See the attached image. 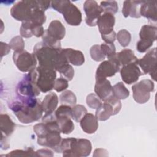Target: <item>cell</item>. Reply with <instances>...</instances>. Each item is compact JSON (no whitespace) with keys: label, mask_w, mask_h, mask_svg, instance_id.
I'll return each mask as SVG.
<instances>
[{"label":"cell","mask_w":157,"mask_h":157,"mask_svg":"<svg viewBox=\"0 0 157 157\" xmlns=\"http://www.w3.org/2000/svg\"><path fill=\"white\" fill-rule=\"evenodd\" d=\"M56 70L54 69L39 66L28 74L40 91L47 93L53 89L56 77Z\"/></svg>","instance_id":"obj_4"},{"label":"cell","mask_w":157,"mask_h":157,"mask_svg":"<svg viewBox=\"0 0 157 157\" xmlns=\"http://www.w3.org/2000/svg\"><path fill=\"white\" fill-rule=\"evenodd\" d=\"M58 103V98L55 93L47 94L41 102L42 108L45 114H50L55 112Z\"/></svg>","instance_id":"obj_24"},{"label":"cell","mask_w":157,"mask_h":157,"mask_svg":"<svg viewBox=\"0 0 157 157\" xmlns=\"http://www.w3.org/2000/svg\"><path fill=\"white\" fill-rule=\"evenodd\" d=\"M42 42L45 44L46 45L52 47L53 48H56V49H61V42L56 40L52 37H50L45 31L42 36Z\"/></svg>","instance_id":"obj_40"},{"label":"cell","mask_w":157,"mask_h":157,"mask_svg":"<svg viewBox=\"0 0 157 157\" xmlns=\"http://www.w3.org/2000/svg\"><path fill=\"white\" fill-rule=\"evenodd\" d=\"M18 120L22 123L28 124L39 120L43 113L40 100L35 97L19 96L9 104Z\"/></svg>","instance_id":"obj_2"},{"label":"cell","mask_w":157,"mask_h":157,"mask_svg":"<svg viewBox=\"0 0 157 157\" xmlns=\"http://www.w3.org/2000/svg\"><path fill=\"white\" fill-rule=\"evenodd\" d=\"M154 83L149 79H144L132 86L133 98L139 104L146 103L150 99V92L154 90Z\"/></svg>","instance_id":"obj_10"},{"label":"cell","mask_w":157,"mask_h":157,"mask_svg":"<svg viewBox=\"0 0 157 157\" xmlns=\"http://www.w3.org/2000/svg\"><path fill=\"white\" fill-rule=\"evenodd\" d=\"M1 58L7 54L9 53V52L10 51V47L9 45L4 43L2 42H1Z\"/></svg>","instance_id":"obj_44"},{"label":"cell","mask_w":157,"mask_h":157,"mask_svg":"<svg viewBox=\"0 0 157 157\" xmlns=\"http://www.w3.org/2000/svg\"><path fill=\"white\" fill-rule=\"evenodd\" d=\"M17 91L19 95L28 97H36L40 94V91L30 78L29 74L24 76L18 83Z\"/></svg>","instance_id":"obj_14"},{"label":"cell","mask_w":157,"mask_h":157,"mask_svg":"<svg viewBox=\"0 0 157 157\" xmlns=\"http://www.w3.org/2000/svg\"><path fill=\"white\" fill-rule=\"evenodd\" d=\"M117 39L121 46L125 47L128 46L131 40V35L126 29H121L117 34Z\"/></svg>","instance_id":"obj_33"},{"label":"cell","mask_w":157,"mask_h":157,"mask_svg":"<svg viewBox=\"0 0 157 157\" xmlns=\"http://www.w3.org/2000/svg\"><path fill=\"white\" fill-rule=\"evenodd\" d=\"M116 36H117V34L115 33V32L114 31L109 34L105 35V36H101L102 40L105 43H110V44L113 43V42L115 40Z\"/></svg>","instance_id":"obj_42"},{"label":"cell","mask_w":157,"mask_h":157,"mask_svg":"<svg viewBox=\"0 0 157 157\" xmlns=\"http://www.w3.org/2000/svg\"><path fill=\"white\" fill-rule=\"evenodd\" d=\"M92 145L91 142L86 139L73 137L69 148L63 152V156H88L91 153Z\"/></svg>","instance_id":"obj_9"},{"label":"cell","mask_w":157,"mask_h":157,"mask_svg":"<svg viewBox=\"0 0 157 157\" xmlns=\"http://www.w3.org/2000/svg\"><path fill=\"white\" fill-rule=\"evenodd\" d=\"M42 6V1H21L13 6L10 14L18 21H28L31 20L36 9L40 7L44 10Z\"/></svg>","instance_id":"obj_6"},{"label":"cell","mask_w":157,"mask_h":157,"mask_svg":"<svg viewBox=\"0 0 157 157\" xmlns=\"http://www.w3.org/2000/svg\"><path fill=\"white\" fill-rule=\"evenodd\" d=\"M121 66L119 64L116 53L108 58V60L102 62L96 72L95 78H107L114 75L120 70Z\"/></svg>","instance_id":"obj_11"},{"label":"cell","mask_w":157,"mask_h":157,"mask_svg":"<svg viewBox=\"0 0 157 157\" xmlns=\"http://www.w3.org/2000/svg\"><path fill=\"white\" fill-rule=\"evenodd\" d=\"M33 53L40 66L57 71L62 66L69 63L64 55L62 48L56 49L50 47L42 41L35 45Z\"/></svg>","instance_id":"obj_3"},{"label":"cell","mask_w":157,"mask_h":157,"mask_svg":"<svg viewBox=\"0 0 157 157\" xmlns=\"http://www.w3.org/2000/svg\"><path fill=\"white\" fill-rule=\"evenodd\" d=\"M117 59L120 66H124L130 63H137L138 59L134 55L132 50L130 49H124L118 53H116Z\"/></svg>","instance_id":"obj_27"},{"label":"cell","mask_w":157,"mask_h":157,"mask_svg":"<svg viewBox=\"0 0 157 157\" xmlns=\"http://www.w3.org/2000/svg\"><path fill=\"white\" fill-rule=\"evenodd\" d=\"M13 60L17 68L23 72H29L36 68L37 58L35 55L25 50L14 52Z\"/></svg>","instance_id":"obj_8"},{"label":"cell","mask_w":157,"mask_h":157,"mask_svg":"<svg viewBox=\"0 0 157 157\" xmlns=\"http://www.w3.org/2000/svg\"><path fill=\"white\" fill-rule=\"evenodd\" d=\"M55 118L61 132L69 134L74 129V124L71 119V117L69 115H55Z\"/></svg>","instance_id":"obj_26"},{"label":"cell","mask_w":157,"mask_h":157,"mask_svg":"<svg viewBox=\"0 0 157 157\" xmlns=\"http://www.w3.org/2000/svg\"><path fill=\"white\" fill-rule=\"evenodd\" d=\"M45 32L52 39L61 41L65 36L66 29L63 25L59 20H53L50 22Z\"/></svg>","instance_id":"obj_20"},{"label":"cell","mask_w":157,"mask_h":157,"mask_svg":"<svg viewBox=\"0 0 157 157\" xmlns=\"http://www.w3.org/2000/svg\"><path fill=\"white\" fill-rule=\"evenodd\" d=\"M116 115L112 106L107 101H104V103L96 109L95 117L98 120L105 121L109 119L111 116Z\"/></svg>","instance_id":"obj_25"},{"label":"cell","mask_w":157,"mask_h":157,"mask_svg":"<svg viewBox=\"0 0 157 157\" xmlns=\"http://www.w3.org/2000/svg\"><path fill=\"white\" fill-rule=\"evenodd\" d=\"M59 100L62 105H66L71 107L75 105L77 102V98L75 94L70 90L63 91L59 96Z\"/></svg>","instance_id":"obj_30"},{"label":"cell","mask_w":157,"mask_h":157,"mask_svg":"<svg viewBox=\"0 0 157 157\" xmlns=\"http://www.w3.org/2000/svg\"><path fill=\"white\" fill-rule=\"evenodd\" d=\"M120 71L123 81L128 85L137 82L139 77L143 74L137 63H135L123 66L120 68Z\"/></svg>","instance_id":"obj_15"},{"label":"cell","mask_w":157,"mask_h":157,"mask_svg":"<svg viewBox=\"0 0 157 157\" xmlns=\"http://www.w3.org/2000/svg\"><path fill=\"white\" fill-rule=\"evenodd\" d=\"M0 128L2 133H4L6 136H9L15 130V124L7 114H1Z\"/></svg>","instance_id":"obj_28"},{"label":"cell","mask_w":157,"mask_h":157,"mask_svg":"<svg viewBox=\"0 0 157 157\" xmlns=\"http://www.w3.org/2000/svg\"><path fill=\"white\" fill-rule=\"evenodd\" d=\"M83 9L86 14V23L90 26H96L98 19L103 12L101 6L96 1L88 0L85 1Z\"/></svg>","instance_id":"obj_13"},{"label":"cell","mask_w":157,"mask_h":157,"mask_svg":"<svg viewBox=\"0 0 157 157\" xmlns=\"http://www.w3.org/2000/svg\"><path fill=\"white\" fill-rule=\"evenodd\" d=\"M57 71L60 73L61 76H63V78H66L68 81L71 80L74 75V70L69 63L62 66Z\"/></svg>","instance_id":"obj_34"},{"label":"cell","mask_w":157,"mask_h":157,"mask_svg":"<svg viewBox=\"0 0 157 157\" xmlns=\"http://www.w3.org/2000/svg\"><path fill=\"white\" fill-rule=\"evenodd\" d=\"M90 53L91 58L96 61H103L106 57L103 53L99 45H93L90 48Z\"/></svg>","instance_id":"obj_35"},{"label":"cell","mask_w":157,"mask_h":157,"mask_svg":"<svg viewBox=\"0 0 157 157\" xmlns=\"http://www.w3.org/2000/svg\"><path fill=\"white\" fill-rule=\"evenodd\" d=\"M44 28L42 25H37L31 21L22 22L20 29V33L22 37L29 38L33 36L39 37L43 36L44 33Z\"/></svg>","instance_id":"obj_18"},{"label":"cell","mask_w":157,"mask_h":157,"mask_svg":"<svg viewBox=\"0 0 157 157\" xmlns=\"http://www.w3.org/2000/svg\"><path fill=\"white\" fill-rule=\"evenodd\" d=\"M52 7L63 14L66 23L71 26H78L82 22V13L70 1H51Z\"/></svg>","instance_id":"obj_5"},{"label":"cell","mask_w":157,"mask_h":157,"mask_svg":"<svg viewBox=\"0 0 157 157\" xmlns=\"http://www.w3.org/2000/svg\"><path fill=\"white\" fill-rule=\"evenodd\" d=\"M112 94L119 99H124L129 96V91L120 82L112 86Z\"/></svg>","instance_id":"obj_29"},{"label":"cell","mask_w":157,"mask_h":157,"mask_svg":"<svg viewBox=\"0 0 157 157\" xmlns=\"http://www.w3.org/2000/svg\"><path fill=\"white\" fill-rule=\"evenodd\" d=\"M115 22V18L113 15L109 13H104L97 20L96 25L101 36H105L112 33L113 31V26Z\"/></svg>","instance_id":"obj_16"},{"label":"cell","mask_w":157,"mask_h":157,"mask_svg":"<svg viewBox=\"0 0 157 157\" xmlns=\"http://www.w3.org/2000/svg\"><path fill=\"white\" fill-rule=\"evenodd\" d=\"M103 12L109 13L112 15L116 13L118 11V4L115 1H105L101 2L100 4Z\"/></svg>","instance_id":"obj_32"},{"label":"cell","mask_w":157,"mask_h":157,"mask_svg":"<svg viewBox=\"0 0 157 157\" xmlns=\"http://www.w3.org/2000/svg\"><path fill=\"white\" fill-rule=\"evenodd\" d=\"M142 1H124L122 8V13L125 18L130 16L132 18H140L139 9Z\"/></svg>","instance_id":"obj_21"},{"label":"cell","mask_w":157,"mask_h":157,"mask_svg":"<svg viewBox=\"0 0 157 157\" xmlns=\"http://www.w3.org/2000/svg\"><path fill=\"white\" fill-rule=\"evenodd\" d=\"M86 104L91 109H98L101 104V99L94 93H91L88 94L86 97Z\"/></svg>","instance_id":"obj_37"},{"label":"cell","mask_w":157,"mask_h":157,"mask_svg":"<svg viewBox=\"0 0 157 157\" xmlns=\"http://www.w3.org/2000/svg\"><path fill=\"white\" fill-rule=\"evenodd\" d=\"M62 51L68 62L74 66H81L85 62V57L81 51L72 48H64Z\"/></svg>","instance_id":"obj_23"},{"label":"cell","mask_w":157,"mask_h":157,"mask_svg":"<svg viewBox=\"0 0 157 157\" xmlns=\"http://www.w3.org/2000/svg\"><path fill=\"white\" fill-rule=\"evenodd\" d=\"M35 152L33 148H28L25 150H15L10 151L9 153L6 155V156H35Z\"/></svg>","instance_id":"obj_38"},{"label":"cell","mask_w":157,"mask_h":157,"mask_svg":"<svg viewBox=\"0 0 157 157\" xmlns=\"http://www.w3.org/2000/svg\"><path fill=\"white\" fill-rule=\"evenodd\" d=\"M35 156H53L52 151L48 149H40L35 152Z\"/></svg>","instance_id":"obj_43"},{"label":"cell","mask_w":157,"mask_h":157,"mask_svg":"<svg viewBox=\"0 0 157 157\" xmlns=\"http://www.w3.org/2000/svg\"><path fill=\"white\" fill-rule=\"evenodd\" d=\"M156 1H142L140 5L139 13L148 20L156 21L157 16Z\"/></svg>","instance_id":"obj_19"},{"label":"cell","mask_w":157,"mask_h":157,"mask_svg":"<svg viewBox=\"0 0 157 157\" xmlns=\"http://www.w3.org/2000/svg\"><path fill=\"white\" fill-rule=\"evenodd\" d=\"M87 113L86 109L82 105L77 104L72 107L71 118L76 122H79Z\"/></svg>","instance_id":"obj_31"},{"label":"cell","mask_w":157,"mask_h":157,"mask_svg":"<svg viewBox=\"0 0 157 157\" xmlns=\"http://www.w3.org/2000/svg\"><path fill=\"white\" fill-rule=\"evenodd\" d=\"M137 64L142 69L144 74H150L151 77L156 81V48L150 50L142 58L138 60Z\"/></svg>","instance_id":"obj_12"},{"label":"cell","mask_w":157,"mask_h":157,"mask_svg":"<svg viewBox=\"0 0 157 157\" xmlns=\"http://www.w3.org/2000/svg\"><path fill=\"white\" fill-rule=\"evenodd\" d=\"M68 87V80L66 78L60 77L56 78L53 88L57 92H61L65 90Z\"/></svg>","instance_id":"obj_41"},{"label":"cell","mask_w":157,"mask_h":157,"mask_svg":"<svg viewBox=\"0 0 157 157\" xmlns=\"http://www.w3.org/2000/svg\"><path fill=\"white\" fill-rule=\"evenodd\" d=\"M9 45L14 52L22 51L25 48V42L21 36H17L11 39L9 42Z\"/></svg>","instance_id":"obj_36"},{"label":"cell","mask_w":157,"mask_h":157,"mask_svg":"<svg viewBox=\"0 0 157 157\" xmlns=\"http://www.w3.org/2000/svg\"><path fill=\"white\" fill-rule=\"evenodd\" d=\"M94 91L96 94L104 101L112 94V86L107 78H96Z\"/></svg>","instance_id":"obj_17"},{"label":"cell","mask_w":157,"mask_h":157,"mask_svg":"<svg viewBox=\"0 0 157 157\" xmlns=\"http://www.w3.org/2000/svg\"><path fill=\"white\" fill-rule=\"evenodd\" d=\"M100 46L103 53L107 58V59L116 53V49L113 43L110 44L105 42L102 43L101 45H100Z\"/></svg>","instance_id":"obj_39"},{"label":"cell","mask_w":157,"mask_h":157,"mask_svg":"<svg viewBox=\"0 0 157 157\" xmlns=\"http://www.w3.org/2000/svg\"><path fill=\"white\" fill-rule=\"evenodd\" d=\"M33 130L37 136L39 145L57 151L62 139L54 112L45 114L42 118V123L34 125Z\"/></svg>","instance_id":"obj_1"},{"label":"cell","mask_w":157,"mask_h":157,"mask_svg":"<svg viewBox=\"0 0 157 157\" xmlns=\"http://www.w3.org/2000/svg\"><path fill=\"white\" fill-rule=\"evenodd\" d=\"M157 28L155 26L145 25L142 26L139 33L140 40L137 43V50L140 53L147 51L156 39Z\"/></svg>","instance_id":"obj_7"},{"label":"cell","mask_w":157,"mask_h":157,"mask_svg":"<svg viewBox=\"0 0 157 157\" xmlns=\"http://www.w3.org/2000/svg\"><path fill=\"white\" fill-rule=\"evenodd\" d=\"M80 122L82 130L87 134H93L98 129V119L92 113H87Z\"/></svg>","instance_id":"obj_22"}]
</instances>
